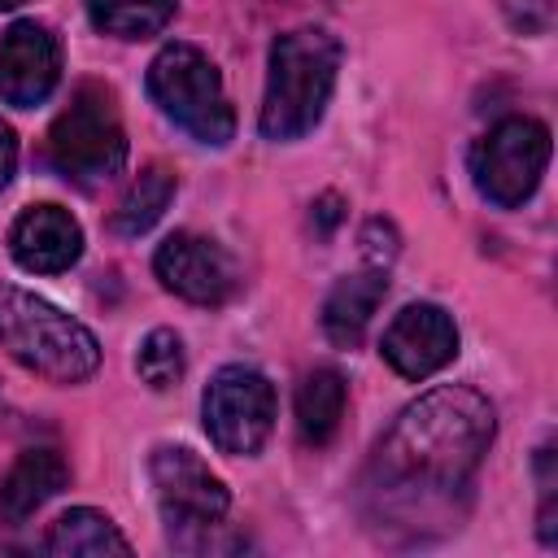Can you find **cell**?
<instances>
[{"label":"cell","mask_w":558,"mask_h":558,"mask_svg":"<svg viewBox=\"0 0 558 558\" xmlns=\"http://www.w3.org/2000/svg\"><path fill=\"white\" fill-rule=\"evenodd\" d=\"M493 427V405L462 384H440L405 405L371 453L362 484L366 519L414 541L458 527Z\"/></svg>","instance_id":"obj_1"},{"label":"cell","mask_w":558,"mask_h":558,"mask_svg":"<svg viewBox=\"0 0 558 558\" xmlns=\"http://www.w3.org/2000/svg\"><path fill=\"white\" fill-rule=\"evenodd\" d=\"M340 74V39L318 26L288 31L270 44V74L262 96V135L266 140H301L327 113Z\"/></svg>","instance_id":"obj_2"},{"label":"cell","mask_w":558,"mask_h":558,"mask_svg":"<svg viewBox=\"0 0 558 558\" xmlns=\"http://www.w3.org/2000/svg\"><path fill=\"white\" fill-rule=\"evenodd\" d=\"M0 349L52 384H83L100 366V344L78 318L13 283H0Z\"/></svg>","instance_id":"obj_3"},{"label":"cell","mask_w":558,"mask_h":558,"mask_svg":"<svg viewBox=\"0 0 558 558\" xmlns=\"http://www.w3.org/2000/svg\"><path fill=\"white\" fill-rule=\"evenodd\" d=\"M148 96L192 140L222 148L235 135V109L222 92L218 65L196 44H166L148 65Z\"/></svg>","instance_id":"obj_4"},{"label":"cell","mask_w":558,"mask_h":558,"mask_svg":"<svg viewBox=\"0 0 558 558\" xmlns=\"http://www.w3.org/2000/svg\"><path fill=\"white\" fill-rule=\"evenodd\" d=\"M52 161L78 183H105L126 166V131L113 105V92L83 83L48 131Z\"/></svg>","instance_id":"obj_5"},{"label":"cell","mask_w":558,"mask_h":558,"mask_svg":"<svg viewBox=\"0 0 558 558\" xmlns=\"http://www.w3.org/2000/svg\"><path fill=\"white\" fill-rule=\"evenodd\" d=\"M549 166V126L536 118H501L471 148V179L484 201L514 209L523 205Z\"/></svg>","instance_id":"obj_6"},{"label":"cell","mask_w":558,"mask_h":558,"mask_svg":"<svg viewBox=\"0 0 558 558\" xmlns=\"http://www.w3.org/2000/svg\"><path fill=\"white\" fill-rule=\"evenodd\" d=\"M201 418L222 453H257L275 427V388L253 366H222L201 397Z\"/></svg>","instance_id":"obj_7"},{"label":"cell","mask_w":558,"mask_h":558,"mask_svg":"<svg viewBox=\"0 0 558 558\" xmlns=\"http://www.w3.org/2000/svg\"><path fill=\"white\" fill-rule=\"evenodd\" d=\"M148 475H153L161 514L170 523V541H179L187 532H201L205 536V532L222 527L227 506H231V493H227V484L192 449H183V445L153 449Z\"/></svg>","instance_id":"obj_8"},{"label":"cell","mask_w":558,"mask_h":558,"mask_svg":"<svg viewBox=\"0 0 558 558\" xmlns=\"http://www.w3.org/2000/svg\"><path fill=\"white\" fill-rule=\"evenodd\" d=\"M153 270L157 279L192 301V305H222L235 283H240V270H235V257L209 240V235H196V231H174L157 244V257H153Z\"/></svg>","instance_id":"obj_9"},{"label":"cell","mask_w":558,"mask_h":558,"mask_svg":"<svg viewBox=\"0 0 558 558\" xmlns=\"http://www.w3.org/2000/svg\"><path fill=\"white\" fill-rule=\"evenodd\" d=\"M61 83V44L44 22H13L0 39V100L35 109Z\"/></svg>","instance_id":"obj_10"},{"label":"cell","mask_w":558,"mask_h":558,"mask_svg":"<svg viewBox=\"0 0 558 558\" xmlns=\"http://www.w3.org/2000/svg\"><path fill=\"white\" fill-rule=\"evenodd\" d=\"M379 353H384V362L401 379H427V375H436L440 366L453 362V353H458V327H453V318L440 305L418 301V305H405L388 323Z\"/></svg>","instance_id":"obj_11"},{"label":"cell","mask_w":558,"mask_h":558,"mask_svg":"<svg viewBox=\"0 0 558 558\" xmlns=\"http://www.w3.org/2000/svg\"><path fill=\"white\" fill-rule=\"evenodd\" d=\"M9 253L31 275L70 270L83 253V227L61 205H31L9 231Z\"/></svg>","instance_id":"obj_12"},{"label":"cell","mask_w":558,"mask_h":558,"mask_svg":"<svg viewBox=\"0 0 558 558\" xmlns=\"http://www.w3.org/2000/svg\"><path fill=\"white\" fill-rule=\"evenodd\" d=\"M65 484H70V466L57 449H26L0 480V519L4 523H26Z\"/></svg>","instance_id":"obj_13"},{"label":"cell","mask_w":558,"mask_h":558,"mask_svg":"<svg viewBox=\"0 0 558 558\" xmlns=\"http://www.w3.org/2000/svg\"><path fill=\"white\" fill-rule=\"evenodd\" d=\"M384 292H388V275L379 266L362 270V275H344L323 301L327 340L340 344V349H357L366 327H371V318H375V310H379V301H384Z\"/></svg>","instance_id":"obj_14"},{"label":"cell","mask_w":558,"mask_h":558,"mask_svg":"<svg viewBox=\"0 0 558 558\" xmlns=\"http://www.w3.org/2000/svg\"><path fill=\"white\" fill-rule=\"evenodd\" d=\"M44 549L57 558H105V554H131V541L118 532L109 514L92 506H74L48 527Z\"/></svg>","instance_id":"obj_15"},{"label":"cell","mask_w":558,"mask_h":558,"mask_svg":"<svg viewBox=\"0 0 558 558\" xmlns=\"http://www.w3.org/2000/svg\"><path fill=\"white\" fill-rule=\"evenodd\" d=\"M344 375L340 371H310L296 388V432L305 445H327L344 418Z\"/></svg>","instance_id":"obj_16"},{"label":"cell","mask_w":558,"mask_h":558,"mask_svg":"<svg viewBox=\"0 0 558 558\" xmlns=\"http://www.w3.org/2000/svg\"><path fill=\"white\" fill-rule=\"evenodd\" d=\"M96 31L113 39H148L170 26L179 0H83Z\"/></svg>","instance_id":"obj_17"},{"label":"cell","mask_w":558,"mask_h":558,"mask_svg":"<svg viewBox=\"0 0 558 558\" xmlns=\"http://www.w3.org/2000/svg\"><path fill=\"white\" fill-rule=\"evenodd\" d=\"M170 201H174V170H166V166L140 170V179L126 187V196L113 209V231L118 235H144L166 214Z\"/></svg>","instance_id":"obj_18"},{"label":"cell","mask_w":558,"mask_h":558,"mask_svg":"<svg viewBox=\"0 0 558 558\" xmlns=\"http://www.w3.org/2000/svg\"><path fill=\"white\" fill-rule=\"evenodd\" d=\"M135 371H140V379H144L148 388H157V392L174 388V384L183 379V340H179L174 331H166V327L148 331L144 344H140Z\"/></svg>","instance_id":"obj_19"},{"label":"cell","mask_w":558,"mask_h":558,"mask_svg":"<svg viewBox=\"0 0 558 558\" xmlns=\"http://www.w3.org/2000/svg\"><path fill=\"white\" fill-rule=\"evenodd\" d=\"M506 13L519 31H545L554 22V0H506Z\"/></svg>","instance_id":"obj_20"},{"label":"cell","mask_w":558,"mask_h":558,"mask_svg":"<svg viewBox=\"0 0 558 558\" xmlns=\"http://www.w3.org/2000/svg\"><path fill=\"white\" fill-rule=\"evenodd\" d=\"M13 166H17V135L9 122H0V187L13 179Z\"/></svg>","instance_id":"obj_21"},{"label":"cell","mask_w":558,"mask_h":558,"mask_svg":"<svg viewBox=\"0 0 558 558\" xmlns=\"http://www.w3.org/2000/svg\"><path fill=\"white\" fill-rule=\"evenodd\" d=\"M17 4H26V0H0V13H4V9H17Z\"/></svg>","instance_id":"obj_22"}]
</instances>
